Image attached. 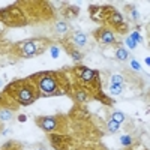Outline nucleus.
Segmentation results:
<instances>
[{"instance_id": "nucleus-1", "label": "nucleus", "mask_w": 150, "mask_h": 150, "mask_svg": "<svg viewBox=\"0 0 150 150\" xmlns=\"http://www.w3.org/2000/svg\"><path fill=\"white\" fill-rule=\"evenodd\" d=\"M38 84H39V90L41 95L44 96H54V95H60V89H59V83L56 78V74L51 72H45L41 74L39 78H38Z\"/></svg>"}, {"instance_id": "nucleus-2", "label": "nucleus", "mask_w": 150, "mask_h": 150, "mask_svg": "<svg viewBox=\"0 0 150 150\" xmlns=\"http://www.w3.org/2000/svg\"><path fill=\"white\" fill-rule=\"evenodd\" d=\"M17 99L20 101V104H32L35 101V95L32 92L30 87H20V89L17 90Z\"/></svg>"}, {"instance_id": "nucleus-3", "label": "nucleus", "mask_w": 150, "mask_h": 150, "mask_svg": "<svg viewBox=\"0 0 150 150\" xmlns=\"http://www.w3.org/2000/svg\"><path fill=\"white\" fill-rule=\"evenodd\" d=\"M39 126L45 131H54L56 128H59V123L54 117H44V119H38Z\"/></svg>"}, {"instance_id": "nucleus-4", "label": "nucleus", "mask_w": 150, "mask_h": 150, "mask_svg": "<svg viewBox=\"0 0 150 150\" xmlns=\"http://www.w3.org/2000/svg\"><path fill=\"white\" fill-rule=\"evenodd\" d=\"M98 75H99V74H98L96 71H90V69H86V68L80 69V78H81L83 81H86V83L96 80Z\"/></svg>"}, {"instance_id": "nucleus-5", "label": "nucleus", "mask_w": 150, "mask_h": 150, "mask_svg": "<svg viewBox=\"0 0 150 150\" xmlns=\"http://www.w3.org/2000/svg\"><path fill=\"white\" fill-rule=\"evenodd\" d=\"M38 53V48H36V44L33 41H29L23 45V56L24 57H32V56H36Z\"/></svg>"}, {"instance_id": "nucleus-6", "label": "nucleus", "mask_w": 150, "mask_h": 150, "mask_svg": "<svg viewBox=\"0 0 150 150\" xmlns=\"http://www.w3.org/2000/svg\"><path fill=\"white\" fill-rule=\"evenodd\" d=\"M99 41L104 42V44H112L114 42V36H112V33L107 29H104L101 32V36H99Z\"/></svg>"}, {"instance_id": "nucleus-7", "label": "nucleus", "mask_w": 150, "mask_h": 150, "mask_svg": "<svg viewBox=\"0 0 150 150\" xmlns=\"http://www.w3.org/2000/svg\"><path fill=\"white\" fill-rule=\"evenodd\" d=\"M72 39H74V44L78 45V47H84V45L87 44V38H86V35L81 33V32H77V33H75Z\"/></svg>"}, {"instance_id": "nucleus-8", "label": "nucleus", "mask_w": 150, "mask_h": 150, "mask_svg": "<svg viewBox=\"0 0 150 150\" xmlns=\"http://www.w3.org/2000/svg\"><path fill=\"white\" fill-rule=\"evenodd\" d=\"M54 29H56V32H59V33H66V32L69 30L68 24H66L65 21H57L56 26H54Z\"/></svg>"}, {"instance_id": "nucleus-9", "label": "nucleus", "mask_w": 150, "mask_h": 150, "mask_svg": "<svg viewBox=\"0 0 150 150\" xmlns=\"http://www.w3.org/2000/svg\"><path fill=\"white\" fill-rule=\"evenodd\" d=\"M116 54H117L119 60H126L128 59V51H126V50H123V48H119L116 51Z\"/></svg>"}, {"instance_id": "nucleus-10", "label": "nucleus", "mask_w": 150, "mask_h": 150, "mask_svg": "<svg viewBox=\"0 0 150 150\" xmlns=\"http://www.w3.org/2000/svg\"><path fill=\"white\" fill-rule=\"evenodd\" d=\"M112 120H114V122H117L119 125L125 120V114H123V112H119V111H116V112H112Z\"/></svg>"}, {"instance_id": "nucleus-11", "label": "nucleus", "mask_w": 150, "mask_h": 150, "mask_svg": "<svg viewBox=\"0 0 150 150\" xmlns=\"http://www.w3.org/2000/svg\"><path fill=\"white\" fill-rule=\"evenodd\" d=\"M111 81H112V84H114V86H122L123 77H122V75H112V77H111Z\"/></svg>"}, {"instance_id": "nucleus-12", "label": "nucleus", "mask_w": 150, "mask_h": 150, "mask_svg": "<svg viewBox=\"0 0 150 150\" xmlns=\"http://www.w3.org/2000/svg\"><path fill=\"white\" fill-rule=\"evenodd\" d=\"M117 129H119V123L117 122H114V120L108 122V131L110 132H116Z\"/></svg>"}, {"instance_id": "nucleus-13", "label": "nucleus", "mask_w": 150, "mask_h": 150, "mask_svg": "<svg viewBox=\"0 0 150 150\" xmlns=\"http://www.w3.org/2000/svg\"><path fill=\"white\" fill-rule=\"evenodd\" d=\"M110 92H111L112 95H120V93H122V86H114V84H112V86L110 87Z\"/></svg>"}, {"instance_id": "nucleus-14", "label": "nucleus", "mask_w": 150, "mask_h": 150, "mask_svg": "<svg viewBox=\"0 0 150 150\" xmlns=\"http://www.w3.org/2000/svg\"><path fill=\"white\" fill-rule=\"evenodd\" d=\"M12 116H11V111H8V110H5V111H2V114H0V119H3V120H9Z\"/></svg>"}, {"instance_id": "nucleus-15", "label": "nucleus", "mask_w": 150, "mask_h": 150, "mask_svg": "<svg viewBox=\"0 0 150 150\" xmlns=\"http://www.w3.org/2000/svg\"><path fill=\"white\" fill-rule=\"evenodd\" d=\"M126 42H128V45H129L131 48H134V47H135V41H134V38H132V36H131V38H128V41H126Z\"/></svg>"}, {"instance_id": "nucleus-16", "label": "nucleus", "mask_w": 150, "mask_h": 150, "mask_svg": "<svg viewBox=\"0 0 150 150\" xmlns=\"http://www.w3.org/2000/svg\"><path fill=\"white\" fill-rule=\"evenodd\" d=\"M86 99V93L84 92H78V101H84Z\"/></svg>"}, {"instance_id": "nucleus-17", "label": "nucleus", "mask_w": 150, "mask_h": 150, "mask_svg": "<svg viewBox=\"0 0 150 150\" xmlns=\"http://www.w3.org/2000/svg\"><path fill=\"white\" fill-rule=\"evenodd\" d=\"M132 66H134L135 69H140V66H138V63H137V62H132Z\"/></svg>"}, {"instance_id": "nucleus-18", "label": "nucleus", "mask_w": 150, "mask_h": 150, "mask_svg": "<svg viewBox=\"0 0 150 150\" xmlns=\"http://www.w3.org/2000/svg\"><path fill=\"white\" fill-rule=\"evenodd\" d=\"M26 120V116H20V122H24Z\"/></svg>"}, {"instance_id": "nucleus-19", "label": "nucleus", "mask_w": 150, "mask_h": 150, "mask_svg": "<svg viewBox=\"0 0 150 150\" xmlns=\"http://www.w3.org/2000/svg\"><path fill=\"white\" fill-rule=\"evenodd\" d=\"M36 150H45V149H42V147H39V149H36Z\"/></svg>"}]
</instances>
